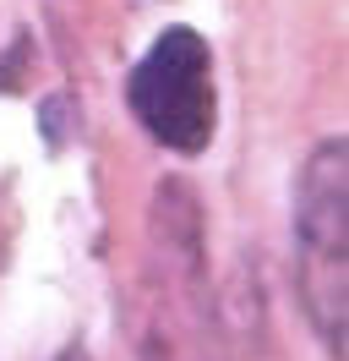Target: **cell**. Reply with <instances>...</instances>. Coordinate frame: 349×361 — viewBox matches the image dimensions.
Here are the masks:
<instances>
[{
	"instance_id": "obj_1",
	"label": "cell",
	"mask_w": 349,
	"mask_h": 361,
	"mask_svg": "<svg viewBox=\"0 0 349 361\" xmlns=\"http://www.w3.org/2000/svg\"><path fill=\"white\" fill-rule=\"evenodd\" d=\"M344 137H327L311 154L300 176V214H295V235H300V295L305 312L317 323V334L333 356L344 361V301H349V208H344Z\"/></svg>"
},
{
	"instance_id": "obj_2",
	"label": "cell",
	"mask_w": 349,
	"mask_h": 361,
	"mask_svg": "<svg viewBox=\"0 0 349 361\" xmlns=\"http://www.w3.org/2000/svg\"><path fill=\"white\" fill-rule=\"evenodd\" d=\"M131 115L174 154H202L213 142L218 104H213V49L196 27H164V39L137 61L126 82Z\"/></svg>"
}]
</instances>
